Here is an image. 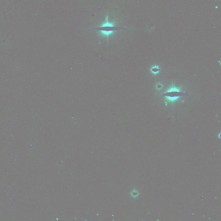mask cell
I'll return each instance as SVG.
<instances>
[{
	"instance_id": "cell-1",
	"label": "cell",
	"mask_w": 221,
	"mask_h": 221,
	"mask_svg": "<svg viewBox=\"0 0 221 221\" xmlns=\"http://www.w3.org/2000/svg\"><path fill=\"white\" fill-rule=\"evenodd\" d=\"M105 20L104 23L99 26L93 28V30L99 32L101 37L107 38V44H108L109 38L110 36L113 35L118 31L126 29L127 28L116 26L113 23L109 20L108 13Z\"/></svg>"
},
{
	"instance_id": "cell-2",
	"label": "cell",
	"mask_w": 221,
	"mask_h": 221,
	"mask_svg": "<svg viewBox=\"0 0 221 221\" xmlns=\"http://www.w3.org/2000/svg\"><path fill=\"white\" fill-rule=\"evenodd\" d=\"M187 93L184 92H180L175 89H173L165 93L162 94V95L167 96L169 99H175L178 97L184 96Z\"/></svg>"
},
{
	"instance_id": "cell-3",
	"label": "cell",
	"mask_w": 221,
	"mask_h": 221,
	"mask_svg": "<svg viewBox=\"0 0 221 221\" xmlns=\"http://www.w3.org/2000/svg\"><path fill=\"white\" fill-rule=\"evenodd\" d=\"M159 70L160 69L158 67H154L152 68V71L155 73H156L158 72Z\"/></svg>"
}]
</instances>
